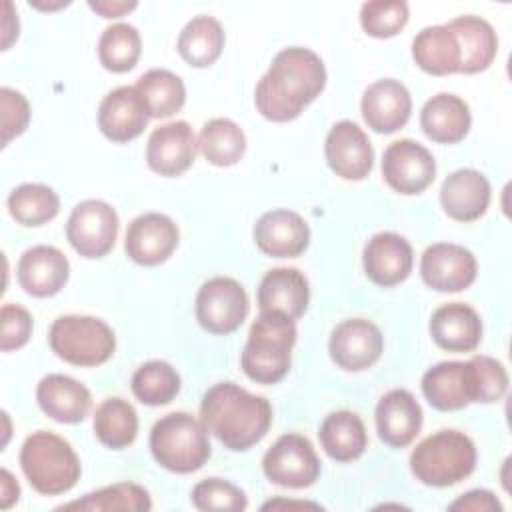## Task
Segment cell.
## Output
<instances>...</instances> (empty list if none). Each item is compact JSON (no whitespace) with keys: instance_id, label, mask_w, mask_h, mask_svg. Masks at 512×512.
<instances>
[{"instance_id":"cell-1","label":"cell","mask_w":512,"mask_h":512,"mask_svg":"<svg viewBox=\"0 0 512 512\" xmlns=\"http://www.w3.org/2000/svg\"><path fill=\"white\" fill-rule=\"evenodd\" d=\"M326 86L322 58L302 46L280 50L254 92L258 112L272 122H290L314 102Z\"/></svg>"},{"instance_id":"cell-2","label":"cell","mask_w":512,"mask_h":512,"mask_svg":"<svg viewBox=\"0 0 512 512\" xmlns=\"http://www.w3.org/2000/svg\"><path fill=\"white\" fill-rule=\"evenodd\" d=\"M200 420L224 448L242 452L258 444L272 424V406L234 382L208 388L200 402Z\"/></svg>"},{"instance_id":"cell-3","label":"cell","mask_w":512,"mask_h":512,"mask_svg":"<svg viewBox=\"0 0 512 512\" xmlns=\"http://www.w3.org/2000/svg\"><path fill=\"white\" fill-rule=\"evenodd\" d=\"M296 336V324L290 316L274 310L260 312L240 356L244 374L258 384L280 382L290 370Z\"/></svg>"},{"instance_id":"cell-4","label":"cell","mask_w":512,"mask_h":512,"mask_svg":"<svg viewBox=\"0 0 512 512\" xmlns=\"http://www.w3.org/2000/svg\"><path fill=\"white\" fill-rule=\"evenodd\" d=\"M20 466L30 486L46 496L72 490L80 480L82 466L72 446L48 430L32 432L20 448Z\"/></svg>"},{"instance_id":"cell-5","label":"cell","mask_w":512,"mask_h":512,"mask_svg":"<svg viewBox=\"0 0 512 512\" xmlns=\"http://www.w3.org/2000/svg\"><path fill=\"white\" fill-rule=\"evenodd\" d=\"M150 452L162 468L190 474L208 462L212 448L202 420L188 412H170L152 426Z\"/></svg>"},{"instance_id":"cell-6","label":"cell","mask_w":512,"mask_h":512,"mask_svg":"<svg viewBox=\"0 0 512 512\" xmlns=\"http://www.w3.org/2000/svg\"><path fill=\"white\" fill-rule=\"evenodd\" d=\"M476 468V446L460 430H440L424 438L410 454V470L426 486H452Z\"/></svg>"},{"instance_id":"cell-7","label":"cell","mask_w":512,"mask_h":512,"mask_svg":"<svg viewBox=\"0 0 512 512\" xmlns=\"http://www.w3.org/2000/svg\"><path fill=\"white\" fill-rule=\"evenodd\" d=\"M48 342L58 358L74 366H100L116 350L114 330L104 320L78 314L56 318Z\"/></svg>"},{"instance_id":"cell-8","label":"cell","mask_w":512,"mask_h":512,"mask_svg":"<svg viewBox=\"0 0 512 512\" xmlns=\"http://www.w3.org/2000/svg\"><path fill=\"white\" fill-rule=\"evenodd\" d=\"M262 470L276 486L308 488L320 476V458L306 436L282 434L266 450Z\"/></svg>"},{"instance_id":"cell-9","label":"cell","mask_w":512,"mask_h":512,"mask_svg":"<svg viewBox=\"0 0 512 512\" xmlns=\"http://www.w3.org/2000/svg\"><path fill=\"white\" fill-rule=\"evenodd\" d=\"M248 308L246 290L238 280L228 276L206 280L196 294V320L210 334H230L238 330Z\"/></svg>"},{"instance_id":"cell-10","label":"cell","mask_w":512,"mask_h":512,"mask_svg":"<svg viewBox=\"0 0 512 512\" xmlns=\"http://www.w3.org/2000/svg\"><path fill=\"white\" fill-rule=\"evenodd\" d=\"M118 236V214L104 200H82L66 222V238L82 258L106 256Z\"/></svg>"},{"instance_id":"cell-11","label":"cell","mask_w":512,"mask_h":512,"mask_svg":"<svg viewBox=\"0 0 512 512\" xmlns=\"http://www.w3.org/2000/svg\"><path fill=\"white\" fill-rule=\"evenodd\" d=\"M436 174L432 152L416 140L402 138L392 142L382 156V176L386 184L404 196L426 190Z\"/></svg>"},{"instance_id":"cell-12","label":"cell","mask_w":512,"mask_h":512,"mask_svg":"<svg viewBox=\"0 0 512 512\" xmlns=\"http://www.w3.org/2000/svg\"><path fill=\"white\" fill-rule=\"evenodd\" d=\"M476 256L452 242L428 246L420 258V276L426 286L438 292H460L476 280Z\"/></svg>"},{"instance_id":"cell-13","label":"cell","mask_w":512,"mask_h":512,"mask_svg":"<svg viewBox=\"0 0 512 512\" xmlns=\"http://www.w3.org/2000/svg\"><path fill=\"white\" fill-rule=\"evenodd\" d=\"M178 238L180 232L172 218L160 212H146L128 224L124 250L136 264L156 266L172 256Z\"/></svg>"},{"instance_id":"cell-14","label":"cell","mask_w":512,"mask_h":512,"mask_svg":"<svg viewBox=\"0 0 512 512\" xmlns=\"http://www.w3.org/2000/svg\"><path fill=\"white\" fill-rule=\"evenodd\" d=\"M328 350L336 366L348 372H360L370 368L380 358L384 338L374 322L350 318L332 330Z\"/></svg>"},{"instance_id":"cell-15","label":"cell","mask_w":512,"mask_h":512,"mask_svg":"<svg viewBox=\"0 0 512 512\" xmlns=\"http://www.w3.org/2000/svg\"><path fill=\"white\" fill-rule=\"evenodd\" d=\"M330 170L344 180H364L374 164V150L366 132L352 120L336 122L324 142Z\"/></svg>"},{"instance_id":"cell-16","label":"cell","mask_w":512,"mask_h":512,"mask_svg":"<svg viewBox=\"0 0 512 512\" xmlns=\"http://www.w3.org/2000/svg\"><path fill=\"white\" fill-rule=\"evenodd\" d=\"M198 142L192 126L174 120L152 130L146 144V162L152 172L172 178L184 174L196 160Z\"/></svg>"},{"instance_id":"cell-17","label":"cell","mask_w":512,"mask_h":512,"mask_svg":"<svg viewBox=\"0 0 512 512\" xmlns=\"http://www.w3.org/2000/svg\"><path fill=\"white\" fill-rule=\"evenodd\" d=\"M150 120L148 106L136 86H118L104 96L98 108V128L112 142L138 138Z\"/></svg>"},{"instance_id":"cell-18","label":"cell","mask_w":512,"mask_h":512,"mask_svg":"<svg viewBox=\"0 0 512 512\" xmlns=\"http://www.w3.org/2000/svg\"><path fill=\"white\" fill-rule=\"evenodd\" d=\"M362 264L366 276L374 284L382 288L396 286L404 282L412 272V246L404 236L396 232H378L366 242Z\"/></svg>"},{"instance_id":"cell-19","label":"cell","mask_w":512,"mask_h":512,"mask_svg":"<svg viewBox=\"0 0 512 512\" xmlns=\"http://www.w3.org/2000/svg\"><path fill=\"white\" fill-rule=\"evenodd\" d=\"M254 242L272 258H296L310 244L308 222L292 210L264 212L254 224Z\"/></svg>"},{"instance_id":"cell-20","label":"cell","mask_w":512,"mask_h":512,"mask_svg":"<svg viewBox=\"0 0 512 512\" xmlns=\"http://www.w3.org/2000/svg\"><path fill=\"white\" fill-rule=\"evenodd\" d=\"M360 110L368 128L378 134H392L408 122L412 98L402 82L382 78L364 90Z\"/></svg>"},{"instance_id":"cell-21","label":"cell","mask_w":512,"mask_h":512,"mask_svg":"<svg viewBox=\"0 0 512 512\" xmlns=\"http://www.w3.org/2000/svg\"><path fill=\"white\" fill-rule=\"evenodd\" d=\"M16 274L24 292L36 298H48L58 294L68 282L70 262L56 246L38 244L20 256Z\"/></svg>"},{"instance_id":"cell-22","label":"cell","mask_w":512,"mask_h":512,"mask_svg":"<svg viewBox=\"0 0 512 512\" xmlns=\"http://www.w3.org/2000/svg\"><path fill=\"white\" fill-rule=\"evenodd\" d=\"M376 430L384 444L392 448L408 446L422 428V408L412 392L394 388L376 404Z\"/></svg>"},{"instance_id":"cell-23","label":"cell","mask_w":512,"mask_h":512,"mask_svg":"<svg viewBox=\"0 0 512 512\" xmlns=\"http://www.w3.org/2000/svg\"><path fill=\"white\" fill-rule=\"evenodd\" d=\"M440 202L444 212L458 222L478 220L490 204V182L474 168H460L444 178Z\"/></svg>"},{"instance_id":"cell-24","label":"cell","mask_w":512,"mask_h":512,"mask_svg":"<svg viewBox=\"0 0 512 512\" xmlns=\"http://www.w3.org/2000/svg\"><path fill=\"white\" fill-rule=\"evenodd\" d=\"M36 400L42 412L62 424L82 422L90 408V390L66 374H48L38 382Z\"/></svg>"},{"instance_id":"cell-25","label":"cell","mask_w":512,"mask_h":512,"mask_svg":"<svg viewBox=\"0 0 512 512\" xmlns=\"http://www.w3.org/2000/svg\"><path fill=\"white\" fill-rule=\"evenodd\" d=\"M430 336L442 350L472 352L482 340V320L472 306L464 302H448L434 310L430 318Z\"/></svg>"},{"instance_id":"cell-26","label":"cell","mask_w":512,"mask_h":512,"mask_svg":"<svg viewBox=\"0 0 512 512\" xmlns=\"http://www.w3.org/2000/svg\"><path fill=\"white\" fill-rule=\"evenodd\" d=\"M422 394L440 412L462 410L472 402V378L466 362H438L422 376Z\"/></svg>"},{"instance_id":"cell-27","label":"cell","mask_w":512,"mask_h":512,"mask_svg":"<svg viewBox=\"0 0 512 512\" xmlns=\"http://www.w3.org/2000/svg\"><path fill=\"white\" fill-rule=\"evenodd\" d=\"M310 302V288L306 276L298 268H272L264 274L258 286L260 312L274 310L300 318Z\"/></svg>"},{"instance_id":"cell-28","label":"cell","mask_w":512,"mask_h":512,"mask_svg":"<svg viewBox=\"0 0 512 512\" xmlns=\"http://www.w3.org/2000/svg\"><path fill=\"white\" fill-rule=\"evenodd\" d=\"M472 124L468 104L450 92L432 96L420 112V126L424 134L438 144H456L464 140Z\"/></svg>"},{"instance_id":"cell-29","label":"cell","mask_w":512,"mask_h":512,"mask_svg":"<svg viewBox=\"0 0 512 512\" xmlns=\"http://www.w3.org/2000/svg\"><path fill=\"white\" fill-rule=\"evenodd\" d=\"M460 48V70L462 74H476L486 70L498 52V38L490 22L480 16H458L448 22Z\"/></svg>"},{"instance_id":"cell-30","label":"cell","mask_w":512,"mask_h":512,"mask_svg":"<svg viewBox=\"0 0 512 512\" xmlns=\"http://www.w3.org/2000/svg\"><path fill=\"white\" fill-rule=\"evenodd\" d=\"M324 452L336 462H352L360 458L368 446V434L358 414L350 410L330 412L318 430Z\"/></svg>"},{"instance_id":"cell-31","label":"cell","mask_w":512,"mask_h":512,"mask_svg":"<svg viewBox=\"0 0 512 512\" xmlns=\"http://www.w3.org/2000/svg\"><path fill=\"white\" fill-rule=\"evenodd\" d=\"M412 58L418 68L434 76L460 70V48L448 24L426 26L412 40Z\"/></svg>"},{"instance_id":"cell-32","label":"cell","mask_w":512,"mask_h":512,"mask_svg":"<svg viewBox=\"0 0 512 512\" xmlns=\"http://www.w3.org/2000/svg\"><path fill=\"white\" fill-rule=\"evenodd\" d=\"M224 40V28L216 18L196 16L182 28L176 48L186 64L208 68L220 58Z\"/></svg>"},{"instance_id":"cell-33","label":"cell","mask_w":512,"mask_h":512,"mask_svg":"<svg viewBox=\"0 0 512 512\" xmlns=\"http://www.w3.org/2000/svg\"><path fill=\"white\" fill-rule=\"evenodd\" d=\"M198 148L206 162L226 168L242 160L246 152V136L236 122L228 118H212L200 130Z\"/></svg>"},{"instance_id":"cell-34","label":"cell","mask_w":512,"mask_h":512,"mask_svg":"<svg viewBox=\"0 0 512 512\" xmlns=\"http://www.w3.org/2000/svg\"><path fill=\"white\" fill-rule=\"evenodd\" d=\"M94 434L112 450L130 446L138 434V414L134 406L118 396L106 398L94 412Z\"/></svg>"},{"instance_id":"cell-35","label":"cell","mask_w":512,"mask_h":512,"mask_svg":"<svg viewBox=\"0 0 512 512\" xmlns=\"http://www.w3.org/2000/svg\"><path fill=\"white\" fill-rule=\"evenodd\" d=\"M136 88L148 106L150 118H170L180 112L186 100L182 78L166 68H152L144 72L138 78Z\"/></svg>"},{"instance_id":"cell-36","label":"cell","mask_w":512,"mask_h":512,"mask_svg":"<svg viewBox=\"0 0 512 512\" xmlns=\"http://www.w3.org/2000/svg\"><path fill=\"white\" fill-rule=\"evenodd\" d=\"M152 508V500L146 488L134 482H118L96 492L86 494L80 500L62 504L58 510H90V512H112V510H128V512H148Z\"/></svg>"},{"instance_id":"cell-37","label":"cell","mask_w":512,"mask_h":512,"mask_svg":"<svg viewBox=\"0 0 512 512\" xmlns=\"http://www.w3.org/2000/svg\"><path fill=\"white\" fill-rule=\"evenodd\" d=\"M10 216L22 226H42L60 210L58 194L46 184H20L8 196Z\"/></svg>"},{"instance_id":"cell-38","label":"cell","mask_w":512,"mask_h":512,"mask_svg":"<svg viewBox=\"0 0 512 512\" xmlns=\"http://www.w3.org/2000/svg\"><path fill=\"white\" fill-rule=\"evenodd\" d=\"M142 52L140 32L128 22H116L104 28L98 40L100 64L116 74L128 72L136 66Z\"/></svg>"},{"instance_id":"cell-39","label":"cell","mask_w":512,"mask_h":512,"mask_svg":"<svg viewBox=\"0 0 512 512\" xmlns=\"http://www.w3.org/2000/svg\"><path fill=\"white\" fill-rule=\"evenodd\" d=\"M132 394L146 406H162L172 402L180 392V376L164 360H150L132 374Z\"/></svg>"},{"instance_id":"cell-40","label":"cell","mask_w":512,"mask_h":512,"mask_svg":"<svg viewBox=\"0 0 512 512\" xmlns=\"http://www.w3.org/2000/svg\"><path fill=\"white\" fill-rule=\"evenodd\" d=\"M408 22V4L404 0H372L360 8V24L368 36L392 38Z\"/></svg>"},{"instance_id":"cell-41","label":"cell","mask_w":512,"mask_h":512,"mask_svg":"<svg viewBox=\"0 0 512 512\" xmlns=\"http://www.w3.org/2000/svg\"><path fill=\"white\" fill-rule=\"evenodd\" d=\"M472 378V402H498L508 390V372L504 364L492 356H472L468 360Z\"/></svg>"},{"instance_id":"cell-42","label":"cell","mask_w":512,"mask_h":512,"mask_svg":"<svg viewBox=\"0 0 512 512\" xmlns=\"http://www.w3.org/2000/svg\"><path fill=\"white\" fill-rule=\"evenodd\" d=\"M192 504L204 512L206 510L240 512V510H246L248 500H246V494L236 484L222 478H206L192 488Z\"/></svg>"},{"instance_id":"cell-43","label":"cell","mask_w":512,"mask_h":512,"mask_svg":"<svg viewBox=\"0 0 512 512\" xmlns=\"http://www.w3.org/2000/svg\"><path fill=\"white\" fill-rule=\"evenodd\" d=\"M0 108H2V144L20 136L30 122V104L26 96L14 88H0Z\"/></svg>"},{"instance_id":"cell-44","label":"cell","mask_w":512,"mask_h":512,"mask_svg":"<svg viewBox=\"0 0 512 512\" xmlns=\"http://www.w3.org/2000/svg\"><path fill=\"white\" fill-rule=\"evenodd\" d=\"M32 334V316L20 304H4L0 310V348L2 352L22 348Z\"/></svg>"},{"instance_id":"cell-45","label":"cell","mask_w":512,"mask_h":512,"mask_svg":"<svg viewBox=\"0 0 512 512\" xmlns=\"http://www.w3.org/2000/svg\"><path fill=\"white\" fill-rule=\"evenodd\" d=\"M450 510H472V512H502L500 500L490 490H470L456 498L450 506Z\"/></svg>"},{"instance_id":"cell-46","label":"cell","mask_w":512,"mask_h":512,"mask_svg":"<svg viewBox=\"0 0 512 512\" xmlns=\"http://www.w3.org/2000/svg\"><path fill=\"white\" fill-rule=\"evenodd\" d=\"M90 10L98 12L102 18H120L126 12L134 10L138 4L132 2H124V0H90L88 2Z\"/></svg>"},{"instance_id":"cell-47","label":"cell","mask_w":512,"mask_h":512,"mask_svg":"<svg viewBox=\"0 0 512 512\" xmlns=\"http://www.w3.org/2000/svg\"><path fill=\"white\" fill-rule=\"evenodd\" d=\"M18 496H20L18 482L6 468H2L0 470V508L8 510L14 502H18Z\"/></svg>"},{"instance_id":"cell-48","label":"cell","mask_w":512,"mask_h":512,"mask_svg":"<svg viewBox=\"0 0 512 512\" xmlns=\"http://www.w3.org/2000/svg\"><path fill=\"white\" fill-rule=\"evenodd\" d=\"M6 18H4V40H2V50H8V46L12 44V40L18 36V18L16 14H12V4L6 2Z\"/></svg>"},{"instance_id":"cell-49","label":"cell","mask_w":512,"mask_h":512,"mask_svg":"<svg viewBox=\"0 0 512 512\" xmlns=\"http://www.w3.org/2000/svg\"><path fill=\"white\" fill-rule=\"evenodd\" d=\"M278 508H298V510H302V508H312V510H320V504H314V502H294V500H282V498H278V500H270V502H266L264 506H262V510H278Z\"/></svg>"},{"instance_id":"cell-50","label":"cell","mask_w":512,"mask_h":512,"mask_svg":"<svg viewBox=\"0 0 512 512\" xmlns=\"http://www.w3.org/2000/svg\"><path fill=\"white\" fill-rule=\"evenodd\" d=\"M30 6H34V8H40V10H56V8L68 6V2H62V0H60L58 4H50V2H48V4H42V2H36V0H34V2H30Z\"/></svg>"}]
</instances>
